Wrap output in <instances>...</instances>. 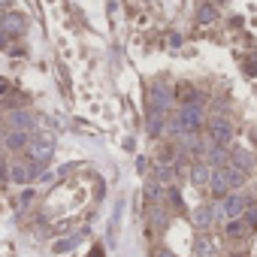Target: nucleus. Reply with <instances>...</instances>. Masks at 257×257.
I'll return each mask as SVG.
<instances>
[{"mask_svg": "<svg viewBox=\"0 0 257 257\" xmlns=\"http://www.w3.org/2000/svg\"><path fill=\"white\" fill-rule=\"evenodd\" d=\"M4 28H7L10 34H22V31H25V19H22L19 13H13V16H7V22H4Z\"/></svg>", "mask_w": 257, "mask_h": 257, "instance_id": "obj_9", "label": "nucleus"}, {"mask_svg": "<svg viewBox=\"0 0 257 257\" xmlns=\"http://www.w3.org/2000/svg\"><path fill=\"white\" fill-rule=\"evenodd\" d=\"M242 209H245V203H242V194H224L221 212H224L227 218H239V215H242Z\"/></svg>", "mask_w": 257, "mask_h": 257, "instance_id": "obj_3", "label": "nucleus"}, {"mask_svg": "<svg viewBox=\"0 0 257 257\" xmlns=\"http://www.w3.org/2000/svg\"><path fill=\"white\" fill-rule=\"evenodd\" d=\"M212 254H215V242H212V236L200 233V236L194 239V257H212Z\"/></svg>", "mask_w": 257, "mask_h": 257, "instance_id": "obj_5", "label": "nucleus"}, {"mask_svg": "<svg viewBox=\"0 0 257 257\" xmlns=\"http://www.w3.org/2000/svg\"><path fill=\"white\" fill-rule=\"evenodd\" d=\"M191 221H194L197 227H206V224L212 221V209H206V206H200V209H194V212H191Z\"/></svg>", "mask_w": 257, "mask_h": 257, "instance_id": "obj_10", "label": "nucleus"}, {"mask_svg": "<svg viewBox=\"0 0 257 257\" xmlns=\"http://www.w3.org/2000/svg\"><path fill=\"white\" fill-rule=\"evenodd\" d=\"M209 188H212L215 197H224V194L230 191V188H227V179H224V173H221V167L212 170V176H209Z\"/></svg>", "mask_w": 257, "mask_h": 257, "instance_id": "obj_6", "label": "nucleus"}, {"mask_svg": "<svg viewBox=\"0 0 257 257\" xmlns=\"http://www.w3.org/2000/svg\"><path fill=\"white\" fill-rule=\"evenodd\" d=\"M73 245H76V236H70V239H64V242H58V245H55V251H70Z\"/></svg>", "mask_w": 257, "mask_h": 257, "instance_id": "obj_17", "label": "nucleus"}, {"mask_svg": "<svg viewBox=\"0 0 257 257\" xmlns=\"http://www.w3.org/2000/svg\"><path fill=\"white\" fill-rule=\"evenodd\" d=\"M206 164H212V167H224V164H227V152H224V149H212V152L206 155Z\"/></svg>", "mask_w": 257, "mask_h": 257, "instance_id": "obj_11", "label": "nucleus"}, {"mask_svg": "<svg viewBox=\"0 0 257 257\" xmlns=\"http://www.w3.org/2000/svg\"><path fill=\"white\" fill-rule=\"evenodd\" d=\"M209 176H212L209 164H197V167L191 170V182H194V185H209Z\"/></svg>", "mask_w": 257, "mask_h": 257, "instance_id": "obj_8", "label": "nucleus"}, {"mask_svg": "<svg viewBox=\"0 0 257 257\" xmlns=\"http://www.w3.org/2000/svg\"><path fill=\"white\" fill-rule=\"evenodd\" d=\"M52 149H55V140H52L49 134H43V137H37V140H31V143H28V158H31L34 170H40V167H46V164H49Z\"/></svg>", "mask_w": 257, "mask_h": 257, "instance_id": "obj_1", "label": "nucleus"}, {"mask_svg": "<svg viewBox=\"0 0 257 257\" xmlns=\"http://www.w3.org/2000/svg\"><path fill=\"white\" fill-rule=\"evenodd\" d=\"M158 176H161V179H164V182H167V179H170V182H173V170H170V167H161V170H158Z\"/></svg>", "mask_w": 257, "mask_h": 257, "instance_id": "obj_18", "label": "nucleus"}, {"mask_svg": "<svg viewBox=\"0 0 257 257\" xmlns=\"http://www.w3.org/2000/svg\"><path fill=\"white\" fill-rule=\"evenodd\" d=\"M28 179H31V173H28L25 167H13V182L22 185V182H28Z\"/></svg>", "mask_w": 257, "mask_h": 257, "instance_id": "obj_16", "label": "nucleus"}, {"mask_svg": "<svg viewBox=\"0 0 257 257\" xmlns=\"http://www.w3.org/2000/svg\"><path fill=\"white\" fill-rule=\"evenodd\" d=\"M7 91V79H0V94H4Z\"/></svg>", "mask_w": 257, "mask_h": 257, "instance_id": "obj_19", "label": "nucleus"}, {"mask_svg": "<svg viewBox=\"0 0 257 257\" xmlns=\"http://www.w3.org/2000/svg\"><path fill=\"white\" fill-rule=\"evenodd\" d=\"M212 137H215V146H227L233 140V124L227 118H215L212 124Z\"/></svg>", "mask_w": 257, "mask_h": 257, "instance_id": "obj_2", "label": "nucleus"}, {"mask_svg": "<svg viewBox=\"0 0 257 257\" xmlns=\"http://www.w3.org/2000/svg\"><path fill=\"white\" fill-rule=\"evenodd\" d=\"M13 124L19 127V131H28V127H31V115L28 112H13Z\"/></svg>", "mask_w": 257, "mask_h": 257, "instance_id": "obj_13", "label": "nucleus"}, {"mask_svg": "<svg viewBox=\"0 0 257 257\" xmlns=\"http://www.w3.org/2000/svg\"><path fill=\"white\" fill-rule=\"evenodd\" d=\"M161 257H176V254H170V251H164V254H161Z\"/></svg>", "mask_w": 257, "mask_h": 257, "instance_id": "obj_20", "label": "nucleus"}, {"mask_svg": "<svg viewBox=\"0 0 257 257\" xmlns=\"http://www.w3.org/2000/svg\"><path fill=\"white\" fill-rule=\"evenodd\" d=\"M233 167H239V170H251V167H254L251 152H245V149H233Z\"/></svg>", "mask_w": 257, "mask_h": 257, "instance_id": "obj_7", "label": "nucleus"}, {"mask_svg": "<svg viewBox=\"0 0 257 257\" xmlns=\"http://www.w3.org/2000/svg\"><path fill=\"white\" fill-rule=\"evenodd\" d=\"M212 19H215V7H209V4H206V7H200V22H203V25H209Z\"/></svg>", "mask_w": 257, "mask_h": 257, "instance_id": "obj_15", "label": "nucleus"}, {"mask_svg": "<svg viewBox=\"0 0 257 257\" xmlns=\"http://www.w3.org/2000/svg\"><path fill=\"white\" fill-rule=\"evenodd\" d=\"M227 236H233V239L245 236V224H242L239 218H233V221H230V227H227Z\"/></svg>", "mask_w": 257, "mask_h": 257, "instance_id": "obj_14", "label": "nucleus"}, {"mask_svg": "<svg viewBox=\"0 0 257 257\" xmlns=\"http://www.w3.org/2000/svg\"><path fill=\"white\" fill-rule=\"evenodd\" d=\"M25 137H28L25 131H13V134H10V140H7V146H10V149H22V146L28 143Z\"/></svg>", "mask_w": 257, "mask_h": 257, "instance_id": "obj_12", "label": "nucleus"}, {"mask_svg": "<svg viewBox=\"0 0 257 257\" xmlns=\"http://www.w3.org/2000/svg\"><path fill=\"white\" fill-rule=\"evenodd\" d=\"M221 173H224V179H227V188H230V191H236V188H242V185H245V173H242L239 167H227V164H224V167H221Z\"/></svg>", "mask_w": 257, "mask_h": 257, "instance_id": "obj_4", "label": "nucleus"}]
</instances>
